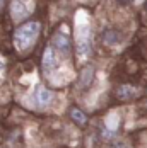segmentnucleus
Here are the masks:
<instances>
[{
    "instance_id": "nucleus-10",
    "label": "nucleus",
    "mask_w": 147,
    "mask_h": 148,
    "mask_svg": "<svg viewBox=\"0 0 147 148\" xmlns=\"http://www.w3.org/2000/svg\"><path fill=\"white\" fill-rule=\"evenodd\" d=\"M72 118L77 121V123H80V124H84L86 123V116H84V112H80L79 109H74L72 111Z\"/></svg>"
},
{
    "instance_id": "nucleus-9",
    "label": "nucleus",
    "mask_w": 147,
    "mask_h": 148,
    "mask_svg": "<svg viewBox=\"0 0 147 148\" xmlns=\"http://www.w3.org/2000/svg\"><path fill=\"white\" fill-rule=\"evenodd\" d=\"M104 41H106L108 45H116L118 41H120V34L115 32V31H110V32L104 34Z\"/></svg>"
},
{
    "instance_id": "nucleus-14",
    "label": "nucleus",
    "mask_w": 147,
    "mask_h": 148,
    "mask_svg": "<svg viewBox=\"0 0 147 148\" xmlns=\"http://www.w3.org/2000/svg\"><path fill=\"white\" fill-rule=\"evenodd\" d=\"M146 9H147V3H146Z\"/></svg>"
},
{
    "instance_id": "nucleus-5",
    "label": "nucleus",
    "mask_w": 147,
    "mask_h": 148,
    "mask_svg": "<svg viewBox=\"0 0 147 148\" xmlns=\"http://www.w3.org/2000/svg\"><path fill=\"white\" fill-rule=\"evenodd\" d=\"M34 99H36L38 106H48L53 101V92L48 90L46 87H43V85H38L36 90H34Z\"/></svg>"
},
{
    "instance_id": "nucleus-4",
    "label": "nucleus",
    "mask_w": 147,
    "mask_h": 148,
    "mask_svg": "<svg viewBox=\"0 0 147 148\" xmlns=\"http://www.w3.org/2000/svg\"><path fill=\"white\" fill-rule=\"evenodd\" d=\"M51 48H53L55 51H58L60 55L67 56L69 51H70V41H69V36L63 34V32H57V34L53 36V45H51Z\"/></svg>"
},
{
    "instance_id": "nucleus-1",
    "label": "nucleus",
    "mask_w": 147,
    "mask_h": 148,
    "mask_svg": "<svg viewBox=\"0 0 147 148\" xmlns=\"http://www.w3.org/2000/svg\"><path fill=\"white\" fill-rule=\"evenodd\" d=\"M75 41H77V55L79 60H86L91 56V21L86 10H79L75 15Z\"/></svg>"
},
{
    "instance_id": "nucleus-12",
    "label": "nucleus",
    "mask_w": 147,
    "mask_h": 148,
    "mask_svg": "<svg viewBox=\"0 0 147 148\" xmlns=\"http://www.w3.org/2000/svg\"><path fill=\"white\" fill-rule=\"evenodd\" d=\"M110 148H130V145H128L125 140H118V141H115Z\"/></svg>"
},
{
    "instance_id": "nucleus-11",
    "label": "nucleus",
    "mask_w": 147,
    "mask_h": 148,
    "mask_svg": "<svg viewBox=\"0 0 147 148\" xmlns=\"http://www.w3.org/2000/svg\"><path fill=\"white\" fill-rule=\"evenodd\" d=\"M91 78H92V70H86V72H84V75H82V84H80V87H86V85H89Z\"/></svg>"
},
{
    "instance_id": "nucleus-7",
    "label": "nucleus",
    "mask_w": 147,
    "mask_h": 148,
    "mask_svg": "<svg viewBox=\"0 0 147 148\" xmlns=\"http://www.w3.org/2000/svg\"><path fill=\"white\" fill-rule=\"evenodd\" d=\"M106 126H108L110 131H115L118 128V114L116 112H111V114L106 118Z\"/></svg>"
},
{
    "instance_id": "nucleus-6",
    "label": "nucleus",
    "mask_w": 147,
    "mask_h": 148,
    "mask_svg": "<svg viewBox=\"0 0 147 148\" xmlns=\"http://www.w3.org/2000/svg\"><path fill=\"white\" fill-rule=\"evenodd\" d=\"M10 14L14 17V21H22L24 17H28V9H26V5L21 2V0H12V3H10Z\"/></svg>"
},
{
    "instance_id": "nucleus-8",
    "label": "nucleus",
    "mask_w": 147,
    "mask_h": 148,
    "mask_svg": "<svg viewBox=\"0 0 147 148\" xmlns=\"http://www.w3.org/2000/svg\"><path fill=\"white\" fill-rule=\"evenodd\" d=\"M133 94H137V89L128 87V85H123V87H120V89H118V95H120V97H123V99L132 97Z\"/></svg>"
},
{
    "instance_id": "nucleus-2",
    "label": "nucleus",
    "mask_w": 147,
    "mask_h": 148,
    "mask_svg": "<svg viewBox=\"0 0 147 148\" xmlns=\"http://www.w3.org/2000/svg\"><path fill=\"white\" fill-rule=\"evenodd\" d=\"M40 22H26L19 26L14 32V45L19 51H26L34 45L36 38L40 36Z\"/></svg>"
},
{
    "instance_id": "nucleus-3",
    "label": "nucleus",
    "mask_w": 147,
    "mask_h": 148,
    "mask_svg": "<svg viewBox=\"0 0 147 148\" xmlns=\"http://www.w3.org/2000/svg\"><path fill=\"white\" fill-rule=\"evenodd\" d=\"M58 66V58H57V51L48 46L44 49V55H43V72L46 75H50L51 72H55Z\"/></svg>"
},
{
    "instance_id": "nucleus-13",
    "label": "nucleus",
    "mask_w": 147,
    "mask_h": 148,
    "mask_svg": "<svg viewBox=\"0 0 147 148\" xmlns=\"http://www.w3.org/2000/svg\"><path fill=\"white\" fill-rule=\"evenodd\" d=\"M2 70H3V61L0 60V72H2Z\"/></svg>"
}]
</instances>
